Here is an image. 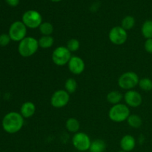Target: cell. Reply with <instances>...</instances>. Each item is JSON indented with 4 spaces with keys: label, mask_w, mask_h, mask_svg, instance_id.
I'll use <instances>...</instances> for the list:
<instances>
[{
    "label": "cell",
    "mask_w": 152,
    "mask_h": 152,
    "mask_svg": "<svg viewBox=\"0 0 152 152\" xmlns=\"http://www.w3.org/2000/svg\"><path fill=\"white\" fill-rule=\"evenodd\" d=\"M25 123L20 113L11 111L4 115L3 117L1 126L5 132L8 134H16L22 129Z\"/></svg>",
    "instance_id": "1"
},
{
    "label": "cell",
    "mask_w": 152,
    "mask_h": 152,
    "mask_svg": "<svg viewBox=\"0 0 152 152\" xmlns=\"http://www.w3.org/2000/svg\"><path fill=\"white\" fill-rule=\"evenodd\" d=\"M38 40L32 37H26L19 42L18 52L22 57H30L35 54L38 50Z\"/></svg>",
    "instance_id": "2"
},
{
    "label": "cell",
    "mask_w": 152,
    "mask_h": 152,
    "mask_svg": "<svg viewBox=\"0 0 152 152\" xmlns=\"http://www.w3.org/2000/svg\"><path fill=\"white\" fill-rule=\"evenodd\" d=\"M130 115L131 111L129 107L123 103L112 105L108 111V117L114 123H123L126 121Z\"/></svg>",
    "instance_id": "3"
},
{
    "label": "cell",
    "mask_w": 152,
    "mask_h": 152,
    "mask_svg": "<svg viewBox=\"0 0 152 152\" xmlns=\"http://www.w3.org/2000/svg\"><path fill=\"white\" fill-rule=\"evenodd\" d=\"M140 78L134 71H126L120 76L117 80V84L120 88L123 90H133L138 86Z\"/></svg>",
    "instance_id": "4"
},
{
    "label": "cell",
    "mask_w": 152,
    "mask_h": 152,
    "mask_svg": "<svg viewBox=\"0 0 152 152\" xmlns=\"http://www.w3.org/2000/svg\"><path fill=\"white\" fill-rule=\"evenodd\" d=\"M22 22L25 26L30 29L39 28L42 23V15L35 10H29L23 13L22 17Z\"/></svg>",
    "instance_id": "5"
},
{
    "label": "cell",
    "mask_w": 152,
    "mask_h": 152,
    "mask_svg": "<svg viewBox=\"0 0 152 152\" xmlns=\"http://www.w3.org/2000/svg\"><path fill=\"white\" fill-rule=\"evenodd\" d=\"M71 52L65 46L56 48L52 53V61L57 66H64L68 65L71 58Z\"/></svg>",
    "instance_id": "6"
},
{
    "label": "cell",
    "mask_w": 152,
    "mask_h": 152,
    "mask_svg": "<svg viewBox=\"0 0 152 152\" xmlns=\"http://www.w3.org/2000/svg\"><path fill=\"white\" fill-rule=\"evenodd\" d=\"M27 27L22 21H16L10 25L8 31L11 41L20 42L27 37Z\"/></svg>",
    "instance_id": "7"
},
{
    "label": "cell",
    "mask_w": 152,
    "mask_h": 152,
    "mask_svg": "<svg viewBox=\"0 0 152 152\" xmlns=\"http://www.w3.org/2000/svg\"><path fill=\"white\" fill-rule=\"evenodd\" d=\"M91 143V138L84 132H77L72 137V144L74 148L79 151H86L89 150Z\"/></svg>",
    "instance_id": "8"
},
{
    "label": "cell",
    "mask_w": 152,
    "mask_h": 152,
    "mask_svg": "<svg viewBox=\"0 0 152 152\" xmlns=\"http://www.w3.org/2000/svg\"><path fill=\"white\" fill-rule=\"evenodd\" d=\"M108 39L112 44L115 45H122L127 41V31L121 26L114 27L108 33Z\"/></svg>",
    "instance_id": "9"
},
{
    "label": "cell",
    "mask_w": 152,
    "mask_h": 152,
    "mask_svg": "<svg viewBox=\"0 0 152 152\" xmlns=\"http://www.w3.org/2000/svg\"><path fill=\"white\" fill-rule=\"evenodd\" d=\"M70 101V94L65 90H57L50 97V105L55 108H62L66 106Z\"/></svg>",
    "instance_id": "10"
},
{
    "label": "cell",
    "mask_w": 152,
    "mask_h": 152,
    "mask_svg": "<svg viewBox=\"0 0 152 152\" xmlns=\"http://www.w3.org/2000/svg\"><path fill=\"white\" fill-rule=\"evenodd\" d=\"M123 98L126 105H127L129 108H137L140 106L142 102V95L134 89L127 91Z\"/></svg>",
    "instance_id": "11"
},
{
    "label": "cell",
    "mask_w": 152,
    "mask_h": 152,
    "mask_svg": "<svg viewBox=\"0 0 152 152\" xmlns=\"http://www.w3.org/2000/svg\"><path fill=\"white\" fill-rule=\"evenodd\" d=\"M68 70L74 75H80L86 68L84 60L78 56H72L68 63Z\"/></svg>",
    "instance_id": "12"
},
{
    "label": "cell",
    "mask_w": 152,
    "mask_h": 152,
    "mask_svg": "<svg viewBox=\"0 0 152 152\" xmlns=\"http://www.w3.org/2000/svg\"><path fill=\"white\" fill-rule=\"evenodd\" d=\"M120 145L122 151L131 152L134 149L136 146V140L132 135L126 134L120 140Z\"/></svg>",
    "instance_id": "13"
},
{
    "label": "cell",
    "mask_w": 152,
    "mask_h": 152,
    "mask_svg": "<svg viewBox=\"0 0 152 152\" xmlns=\"http://www.w3.org/2000/svg\"><path fill=\"white\" fill-rule=\"evenodd\" d=\"M36 113L35 104L31 101L24 102L20 108V114L24 119H28L32 117Z\"/></svg>",
    "instance_id": "14"
},
{
    "label": "cell",
    "mask_w": 152,
    "mask_h": 152,
    "mask_svg": "<svg viewBox=\"0 0 152 152\" xmlns=\"http://www.w3.org/2000/svg\"><path fill=\"white\" fill-rule=\"evenodd\" d=\"M123 96L121 92L118 91H111L109 93H108L106 96V99L109 103L112 105H117V104L121 103V101L123 100Z\"/></svg>",
    "instance_id": "15"
},
{
    "label": "cell",
    "mask_w": 152,
    "mask_h": 152,
    "mask_svg": "<svg viewBox=\"0 0 152 152\" xmlns=\"http://www.w3.org/2000/svg\"><path fill=\"white\" fill-rule=\"evenodd\" d=\"M65 128L68 132L76 134L79 132L80 129V123L76 118L71 117V118H68L65 122Z\"/></svg>",
    "instance_id": "16"
},
{
    "label": "cell",
    "mask_w": 152,
    "mask_h": 152,
    "mask_svg": "<svg viewBox=\"0 0 152 152\" xmlns=\"http://www.w3.org/2000/svg\"><path fill=\"white\" fill-rule=\"evenodd\" d=\"M106 149V143L101 139H96L91 141L89 151L90 152H105Z\"/></svg>",
    "instance_id": "17"
},
{
    "label": "cell",
    "mask_w": 152,
    "mask_h": 152,
    "mask_svg": "<svg viewBox=\"0 0 152 152\" xmlns=\"http://www.w3.org/2000/svg\"><path fill=\"white\" fill-rule=\"evenodd\" d=\"M39 46L42 49L50 48L53 45L54 39L52 36H42L38 39Z\"/></svg>",
    "instance_id": "18"
},
{
    "label": "cell",
    "mask_w": 152,
    "mask_h": 152,
    "mask_svg": "<svg viewBox=\"0 0 152 152\" xmlns=\"http://www.w3.org/2000/svg\"><path fill=\"white\" fill-rule=\"evenodd\" d=\"M126 121L129 126L133 129H139L142 125V118L137 114H131Z\"/></svg>",
    "instance_id": "19"
},
{
    "label": "cell",
    "mask_w": 152,
    "mask_h": 152,
    "mask_svg": "<svg viewBox=\"0 0 152 152\" xmlns=\"http://www.w3.org/2000/svg\"><path fill=\"white\" fill-rule=\"evenodd\" d=\"M141 33L146 39H152V20H146L141 27Z\"/></svg>",
    "instance_id": "20"
},
{
    "label": "cell",
    "mask_w": 152,
    "mask_h": 152,
    "mask_svg": "<svg viewBox=\"0 0 152 152\" xmlns=\"http://www.w3.org/2000/svg\"><path fill=\"white\" fill-rule=\"evenodd\" d=\"M39 30L42 36H51L53 33V26L50 22H45L40 25Z\"/></svg>",
    "instance_id": "21"
},
{
    "label": "cell",
    "mask_w": 152,
    "mask_h": 152,
    "mask_svg": "<svg viewBox=\"0 0 152 152\" xmlns=\"http://www.w3.org/2000/svg\"><path fill=\"white\" fill-rule=\"evenodd\" d=\"M135 25V19L132 16H126L123 19L121 22V27L126 31L132 29Z\"/></svg>",
    "instance_id": "22"
},
{
    "label": "cell",
    "mask_w": 152,
    "mask_h": 152,
    "mask_svg": "<svg viewBox=\"0 0 152 152\" xmlns=\"http://www.w3.org/2000/svg\"><path fill=\"white\" fill-rule=\"evenodd\" d=\"M77 83L75 79L68 78L65 83V90L69 94H74L77 91Z\"/></svg>",
    "instance_id": "23"
},
{
    "label": "cell",
    "mask_w": 152,
    "mask_h": 152,
    "mask_svg": "<svg viewBox=\"0 0 152 152\" xmlns=\"http://www.w3.org/2000/svg\"><path fill=\"white\" fill-rule=\"evenodd\" d=\"M140 88L144 91H150L152 90V80L148 78V77H144L140 80L138 83Z\"/></svg>",
    "instance_id": "24"
},
{
    "label": "cell",
    "mask_w": 152,
    "mask_h": 152,
    "mask_svg": "<svg viewBox=\"0 0 152 152\" xmlns=\"http://www.w3.org/2000/svg\"><path fill=\"white\" fill-rule=\"evenodd\" d=\"M66 48L71 52H76L80 49V42L77 39H71L68 41L66 45Z\"/></svg>",
    "instance_id": "25"
},
{
    "label": "cell",
    "mask_w": 152,
    "mask_h": 152,
    "mask_svg": "<svg viewBox=\"0 0 152 152\" xmlns=\"http://www.w3.org/2000/svg\"><path fill=\"white\" fill-rule=\"evenodd\" d=\"M11 41L10 36L8 34H2L0 35V46L1 47H5Z\"/></svg>",
    "instance_id": "26"
},
{
    "label": "cell",
    "mask_w": 152,
    "mask_h": 152,
    "mask_svg": "<svg viewBox=\"0 0 152 152\" xmlns=\"http://www.w3.org/2000/svg\"><path fill=\"white\" fill-rule=\"evenodd\" d=\"M144 48L147 53L152 54V39H148L145 40L144 43Z\"/></svg>",
    "instance_id": "27"
},
{
    "label": "cell",
    "mask_w": 152,
    "mask_h": 152,
    "mask_svg": "<svg viewBox=\"0 0 152 152\" xmlns=\"http://www.w3.org/2000/svg\"><path fill=\"white\" fill-rule=\"evenodd\" d=\"M5 1L7 4L11 7H16L19 3V0H5Z\"/></svg>",
    "instance_id": "28"
},
{
    "label": "cell",
    "mask_w": 152,
    "mask_h": 152,
    "mask_svg": "<svg viewBox=\"0 0 152 152\" xmlns=\"http://www.w3.org/2000/svg\"><path fill=\"white\" fill-rule=\"evenodd\" d=\"M50 1H53V2H59V1H62V0H50Z\"/></svg>",
    "instance_id": "29"
},
{
    "label": "cell",
    "mask_w": 152,
    "mask_h": 152,
    "mask_svg": "<svg viewBox=\"0 0 152 152\" xmlns=\"http://www.w3.org/2000/svg\"><path fill=\"white\" fill-rule=\"evenodd\" d=\"M118 152H126V151H122V150H121V151H118Z\"/></svg>",
    "instance_id": "30"
},
{
    "label": "cell",
    "mask_w": 152,
    "mask_h": 152,
    "mask_svg": "<svg viewBox=\"0 0 152 152\" xmlns=\"http://www.w3.org/2000/svg\"><path fill=\"white\" fill-rule=\"evenodd\" d=\"M0 96H1V92H0Z\"/></svg>",
    "instance_id": "31"
},
{
    "label": "cell",
    "mask_w": 152,
    "mask_h": 152,
    "mask_svg": "<svg viewBox=\"0 0 152 152\" xmlns=\"http://www.w3.org/2000/svg\"><path fill=\"white\" fill-rule=\"evenodd\" d=\"M79 152H80V151H79Z\"/></svg>",
    "instance_id": "32"
}]
</instances>
